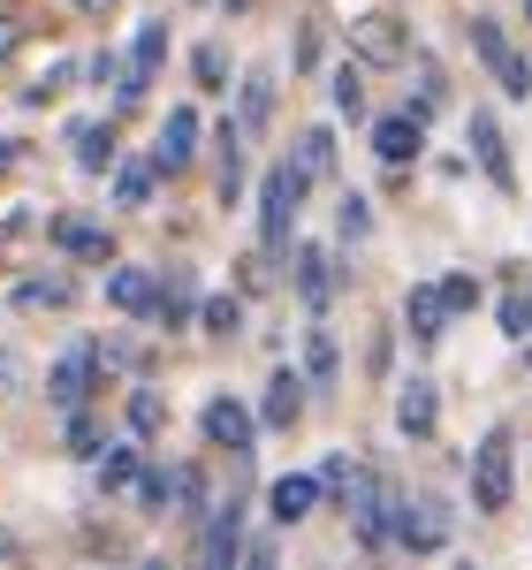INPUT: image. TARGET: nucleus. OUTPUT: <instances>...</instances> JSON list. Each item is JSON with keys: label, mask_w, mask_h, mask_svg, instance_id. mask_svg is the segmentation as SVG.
<instances>
[{"label": "nucleus", "mask_w": 532, "mask_h": 570, "mask_svg": "<svg viewBox=\"0 0 532 570\" xmlns=\"http://www.w3.org/2000/svg\"><path fill=\"white\" fill-rule=\"evenodd\" d=\"M510 502H518V441L510 426H487V441L472 449V510L502 518Z\"/></svg>", "instance_id": "nucleus-1"}, {"label": "nucleus", "mask_w": 532, "mask_h": 570, "mask_svg": "<svg viewBox=\"0 0 532 570\" xmlns=\"http://www.w3.org/2000/svg\"><path fill=\"white\" fill-rule=\"evenodd\" d=\"M305 190H312V176L297 168V153H289V160H274V168L259 176V244H266V252H282V244H289Z\"/></svg>", "instance_id": "nucleus-2"}, {"label": "nucleus", "mask_w": 532, "mask_h": 570, "mask_svg": "<svg viewBox=\"0 0 532 570\" xmlns=\"http://www.w3.org/2000/svg\"><path fill=\"white\" fill-rule=\"evenodd\" d=\"M351 53L373 61V69H396V61H411V23H403L396 8H373V16L351 23Z\"/></svg>", "instance_id": "nucleus-3"}, {"label": "nucleus", "mask_w": 532, "mask_h": 570, "mask_svg": "<svg viewBox=\"0 0 532 570\" xmlns=\"http://www.w3.org/2000/svg\"><path fill=\"white\" fill-rule=\"evenodd\" d=\"M449 532H456V510H449L442 494H426V502H403V518H396V548H411V556H442Z\"/></svg>", "instance_id": "nucleus-4"}, {"label": "nucleus", "mask_w": 532, "mask_h": 570, "mask_svg": "<svg viewBox=\"0 0 532 570\" xmlns=\"http://www.w3.org/2000/svg\"><path fill=\"white\" fill-rule=\"evenodd\" d=\"M198 563H206V570L244 563V502H236V494L206 510V532H198Z\"/></svg>", "instance_id": "nucleus-5"}, {"label": "nucleus", "mask_w": 532, "mask_h": 570, "mask_svg": "<svg viewBox=\"0 0 532 570\" xmlns=\"http://www.w3.org/2000/svg\"><path fill=\"white\" fill-rule=\"evenodd\" d=\"M198 426H206V441H214V449H228V456H252V441H259V411H244L236 395H214V403L198 411Z\"/></svg>", "instance_id": "nucleus-6"}, {"label": "nucleus", "mask_w": 532, "mask_h": 570, "mask_svg": "<svg viewBox=\"0 0 532 570\" xmlns=\"http://www.w3.org/2000/svg\"><path fill=\"white\" fill-rule=\"evenodd\" d=\"M198 107H190V99H183V107H168V122H160V137H152V168H160V176H183V168H190V160H198Z\"/></svg>", "instance_id": "nucleus-7"}, {"label": "nucleus", "mask_w": 532, "mask_h": 570, "mask_svg": "<svg viewBox=\"0 0 532 570\" xmlns=\"http://www.w3.org/2000/svg\"><path fill=\"white\" fill-rule=\"evenodd\" d=\"M434 426H442V395H434L426 373H411V381L396 389V434L403 441H434Z\"/></svg>", "instance_id": "nucleus-8"}, {"label": "nucleus", "mask_w": 532, "mask_h": 570, "mask_svg": "<svg viewBox=\"0 0 532 570\" xmlns=\"http://www.w3.org/2000/svg\"><path fill=\"white\" fill-rule=\"evenodd\" d=\"M403 320H411V343H418V351H434V343L449 335V320H456L449 297H442V282H418V289L403 297Z\"/></svg>", "instance_id": "nucleus-9"}, {"label": "nucleus", "mask_w": 532, "mask_h": 570, "mask_svg": "<svg viewBox=\"0 0 532 570\" xmlns=\"http://www.w3.org/2000/svg\"><path fill=\"white\" fill-rule=\"evenodd\" d=\"M312 510H319V472H289V480H274L266 487V518L289 532V525H305Z\"/></svg>", "instance_id": "nucleus-10"}, {"label": "nucleus", "mask_w": 532, "mask_h": 570, "mask_svg": "<svg viewBox=\"0 0 532 570\" xmlns=\"http://www.w3.org/2000/svg\"><path fill=\"white\" fill-rule=\"evenodd\" d=\"M297 419H305V373H297V365H282V373L266 381V395H259V426L289 434Z\"/></svg>", "instance_id": "nucleus-11"}, {"label": "nucleus", "mask_w": 532, "mask_h": 570, "mask_svg": "<svg viewBox=\"0 0 532 570\" xmlns=\"http://www.w3.org/2000/svg\"><path fill=\"white\" fill-rule=\"evenodd\" d=\"M91 373H99V343H85V351H69L53 373H46V395H53V411H77L91 395Z\"/></svg>", "instance_id": "nucleus-12"}, {"label": "nucleus", "mask_w": 532, "mask_h": 570, "mask_svg": "<svg viewBox=\"0 0 532 570\" xmlns=\"http://www.w3.org/2000/svg\"><path fill=\"white\" fill-rule=\"evenodd\" d=\"M107 305L130 312V320H152V312H160V282H152V266H115V274H107Z\"/></svg>", "instance_id": "nucleus-13"}, {"label": "nucleus", "mask_w": 532, "mask_h": 570, "mask_svg": "<svg viewBox=\"0 0 532 570\" xmlns=\"http://www.w3.org/2000/svg\"><path fill=\"white\" fill-rule=\"evenodd\" d=\"M373 153H381L388 168H411V160L426 153V122H418V115H381V122H373Z\"/></svg>", "instance_id": "nucleus-14"}, {"label": "nucleus", "mask_w": 532, "mask_h": 570, "mask_svg": "<svg viewBox=\"0 0 532 570\" xmlns=\"http://www.w3.org/2000/svg\"><path fill=\"white\" fill-rule=\"evenodd\" d=\"M91 472H99V487L107 494H130L137 487V472H145V441H99V456H91Z\"/></svg>", "instance_id": "nucleus-15"}, {"label": "nucleus", "mask_w": 532, "mask_h": 570, "mask_svg": "<svg viewBox=\"0 0 532 570\" xmlns=\"http://www.w3.org/2000/svg\"><path fill=\"white\" fill-rule=\"evenodd\" d=\"M69 297H77V282H69V274H31V282H16V289H8V305H16V312H61Z\"/></svg>", "instance_id": "nucleus-16"}, {"label": "nucleus", "mask_w": 532, "mask_h": 570, "mask_svg": "<svg viewBox=\"0 0 532 570\" xmlns=\"http://www.w3.org/2000/svg\"><path fill=\"white\" fill-rule=\"evenodd\" d=\"M472 153H480V168L510 190V145H502V122H494L487 107H472Z\"/></svg>", "instance_id": "nucleus-17"}, {"label": "nucleus", "mask_w": 532, "mask_h": 570, "mask_svg": "<svg viewBox=\"0 0 532 570\" xmlns=\"http://www.w3.org/2000/svg\"><path fill=\"white\" fill-rule=\"evenodd\" d=\"M130 502H137V518H168L176 510V464H145L130 487Z\"/></svg>", "instance_id": "nucleus-18"}, {"label": "nucleus", "mask_w": 532, "mask_h": 570, "mask_svg": "<svg viewBox=\"0 0 532 570\" xmlns=\"http://www.w3.org/2000/svg\"><path fill=\"white\" fill-rule=\"evenodd\" d=\"M289 282H297V297H305L312 312H327V289H335V259H327L319 244H305V252H297V274H289Z\"/></svg>", "instance_id": "nucleus-19"}, {"label": "nucleus", "mask_w": 532, "mask_h": 570, "mask_svg": "<svg viewBox=\"0 0 532 570\" xmlns=\"http://www.w3.org/2000/svg\"><path fill=\"white\" fill-rule=\"evenodd\" d=\"M122 160V145H115V122H77V168L85 176H107Z\"/></svg>", "instance_id": "nucleus-20"}, {"label": "nucleus", "mask_w": 532, "mask_h": 570, "mask_svg": "<svg viewBox=\"0 0 532 570\" xmlns=\"http://www.w3.org/2000/svg\"><path fill=\"white\" fill-rule=\"evenodd\" d=\"M236 122H244V130H266V122H274V69H252V77L236 85Z\"/></svg>", "instance_id": "nucleus-21"}, {"label": "nucleus", "mask_w": 532, "mask_h": 570, "mask_svg": "<svg viewBox=\"0 0 532 570\" xmlns=\"http://www.w3.org/2000/svg\"><path fill=\"white\" fill-rule=\"evenodd\" d=\"M168 61V23L152 16V23H137V39H130V77H137V91L152 85V69Z\"/></svg>", "instance_id": "nucleus-22"}, {"label": "nucleus", "mask_w": 532, "mask_h": 570, "mask_svg": "<svg viewBox=\"0 0 532 570\" xmlns=\"http://www.w3.org/2000/svg\"><path fill=\"white\" fill-rule=\"evenodd\" d=\"M53 244H61L69 259H115V244H107L99 220H53Z\"/></svg>", "instance_id": "nucleus-23"}, {"label": "nucleus", "mask_w": 532, "mask_h": 570, "mask_svg": "<svg viewBox=\"0 0 532 570\" xmlns=\"http://www.w3.org/2000/svg\"><path fill=\"white\" fill-rule=\"evenodd\" d=\"M152 183H160V168H152V160H115V206L145 214V206H152Z\"/></svg>", "instance_id": "nucleus-24"}, {"label": "nucleus", "mask_w": 532, "mask_h": 570, "mask_svg": "<svg viewBox=\"0 0 532 570\" xmlns=\"http://www.w3.org/2000/svg\"><path fill=\"white\" fill-rule=\"evenodd\" d=\"M327 99H335V115H365V61H335L327 69Z\"/></svg>", "instance_id": "nucleus-25"}, {"label": "nucleus", "mask_w": 532, "mask_h": 570, "mask_svg": "<svg viewBox=\"0 0 532 570\" xmlns=\"http://www.w3.org/2000/svg\"><path fill=\"white\" fill-rule=\"evenodd\" d=\"M190 312H198V282H190V266H168V282H160V312H152V320L183 327Z\"/></svg>", "instance_id": "nucleus-26"}, {"label": "nucleus", "mask_w": 532, "mask_h": 570, "mask_svg": "<svg viewBox=\"0 0 532 570\" xmlns=\"http://www.w3.org/2000/svg\"><path fill=\"white\" fill-rule=\"evenodd\" d=\"M305 373L319 381V389H335V381H343V351H335V335H327V327H312V335H305Z\"/></svg>", "instance_id": "nucleus-27"}, {"label": "nucleus", "mask_w": 532, "mask_h": 570, "mask_svg": "<svg viewBox=\"0 0 532 570\" xmlns=\"http://www.w3.org/2000/svg\"><path fill=\"white\" fill-rule=\"evenodd\" d=\"M214 494H206V464H176V518H198L206 525Z\"/></svg>", "instance_id": "nucleus-28"}, {"label": "nucleus", "mask_w": 532, "mask_h": 570, "mask_svg": "<svg viewBox=\"0 0 532 570\" xmlns=\"http://www.w3.org/2000/svg\"><path fill=\"white\" fill-rule=\"evenodd\" d=\"M122 426H130L137 441H152L160 426H168V403H160L152 389H130V411H122Z\"/></svg>", "instance_id": "nucleus-29"}, {"label": "nucleus", "mask_w": 532, "mask_h": 570, "mask_svg": "<svg viewBox=\"0 0 532 570\" xmlns=\"http://www.w3.org/2000/svg\"><path fill=\"white\" fill-rule=\"evenodd\" d=\"M297 168H305L312 183L335 176V130H297Z\"/></svg>", "instance_id": "nucleus-30"}, {"label": "nucleus", "mask_w": 532, "mask_h": 570, "mask_svg": "<svg viewBox=\"0 0 532 570\" xmlns=\"http://www.w3.org/2000/svg\"><path fill=\"white\" fill-rule=\"evenodd\" d=\"M335 228H343V244H365V236H373V198L343 190V198H335Z\"/></svg>", "instance_id": "nucleus-31"}, {"label": "nucleus", "mask_w": 532, "mask_h": 570, "mask_svg": "<svg viewBox=\"0 0 532 570\" xmlns=\"http://www.w3.org/2000/svg\"><path fill=\"white\" fill-rule=\"evenodd\" d=\"M190 77H198V91H228V53L214 39L190 46Z\"/></svg>", "instance_id": "nucleus-32"}, {"label": "nucleus", "mask_w": 532, "mask_h": 570, "mask_svg": "<svg viewBox=\"0 0 532 570\" xmlns=\"http://www.w3.org/2000/svg\"><path fill=\"white\" fill-rule=\"evenodd\" d=\"M198 327L206 335H236L244 327V297H198Z\"/></svg>", "instance_id": "nucleus-33"}, {"label": "nucleus", "mask_w": 532, "mask_h": 570, "mask_svg": "<svg viewBox=\"0 0 532 570\" xmlns=\"http://www.w3.org/2000/svg\"><path fill=\"white\" fill-rule=\"evenodd\" d=\"M61 441H69V456H99V419H91L85 403L61 411Z\"/></svg>", "instance_id": "nucleus-34"}, {"label": "nucleus", "mask_w": 532, "mask_h": 570, "mask_svg": "<svg viewBox=\"0 0 532 570\" xmlns=\"http://www.w3.org/2000/svg\"><path fill=\"white\" fill-rule=\"evenodd\" d=\"M494 85H502V99H532V61L518 53V46L494 61Z\"/></svg>", "instance_id": "nucleus-35"}, {"label": "nucleus", "mask_w": 532, "mask_h": 570, "mask_svg": "<svg viewBox=\"0 0 532 570\" xmlns=\"http://www.w3.org/2000/svg\"><path fill=\"white\" fill-rule=\"evenodd\" d=\"M472 53H480V61H502V53H510V39H502V23H487V16H472Z\"/></svg>", "instance_id": "nucleus-36"}, {"label": "nucleus", "mask_w": 532, "mask_h": 570, "mask_svg": "<svg viewBox=\"0 0 532 570\" xmlns=\"http://www.w3.org/2000/svg\"><path fill=\"white\" fill-rule=\"evenodd\" d=\"M502 335H518V343L532 335V297H525V289H510V297H502Z\"/></svg>", "instance_id": "nucleus-37"}, {"label": "nucleus", "mask_w": 532, "mask_h": 570, "mask_svg": "<svg viewBox=\"0 0 532 570\" xmlns=\"http://www.w3.org/2000/svg\"><path fill=\"white\" fill-rule=\"evenodd\" d=\"M442 297H449V312H472V305H480V274H449Z\"/></svg>", "instance_id": "nucleus-38"}, {"label": "nucleus", "mask_w": 532, "mask_h": 570, "mask_svg": "<svg viewBox=\"0 0 532 570\" xmlns=\"http://www.w3.org/2000/svg\"><path fill=\"white\" fill-rule=\"evenodd\" d=\"M16 389H23V357L0 343V395H16Z\"/></svg>", "instance_id": "nucleus-39"}, {"label": "nucleus", "mask_w": 532, "mask_h": 570, "mask_svg": "<svg viewBox=\"0 0 532 570\" xmlns=\"http://www.w3.org/2000/svg\"><path fill=\"white\" fill-rule=\"evenodd\" d=\"M274 556H282V548H274L266 532H259V540H244V563H252V570H266V563H274Z\"/></svg>", "instance_id": "nucleus-40"}, {"label": "nucleus", "mask_w": 532, "mask_h": 570, "mask_svg": "<svg viewBox=\"0 0 532 570\" xmlns=\"http://www.w3.org/2000/svg\"><path fill=\"white\" fill-rule=\"evenodd\" d=\"M0 168H16V145H0Z\"/></svg>", "instance_id": "nucleus-41"}, {"label": "nucleus", "mask_w": 532, "mask_h": 570, "mask_svg": "<svg viewBox=\"0 0 532 570\" xmlns=\"http://www.w3.org/2000/svg\"><path fill=\"white\" fill-rule=\"evenodd\" d=\"M221 8H228V16H244V8H252V0H221Z\"/></svg>", "instance_id": "nucleus-42"}, {"label": "nucleus", "mask_w": 532, "mask_h": 570, "mask_svg": "<svg viewBox=\"0 0 532 570\" xmlns=\"http://www.w3.org/2000/svg\"><path fill=\"white\" fill-rule=\"evenodd\" d=\"M85 8H107V0H85Z\"/></svg>", "instance_id": "nucleus-43"}, {"label": "nucleus", "mask_w": 532, "mask_h": 570, "mask_svg": "<svg viewBox=\"0 0 532 570\" xmlns=\"http://www.w3.org/2000/svg\"><path fill=\"white\" fill-rule=\"evenodd\" d=\"M525 16H532V0H525Z\"/></svg>", "instance_id": "nucleus-44"}]
</instances>
